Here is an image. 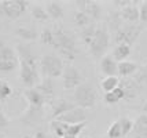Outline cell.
<instances>
[{
	"label": "cell",
	"mask_w": 147,
	"mask_h": 138,
	"mask_svg": "<svg viewBox=\"0 0 147 138\" xmlns=\"http://www.w3.org/2000/svg\"><path fill=\"white\" fill-rule=\"evenodd\" d=\"M76 106H77L76 104L69 102V101H66V99H58L57 102L52 105V113H51L52 120H55V119H58L59 116L65 115L66 112H69V111H71V109H74Z\"/></svg>",
	"instance_id": "cell-14"
},
{
	"label": "cell",
	"mask_w": 147,
	"mask_h": 138,
	"mask_svg": "<svg viewBox=\"0 0 147 138\" xmlns=\"http://www.w3.org/2000/svg\"><path fill=\"white\" fill-rule=\"evenodd\" d=\"M120 120V124H121V130H122V137L127 138L132 133V130H134V123L135 122H132L129 118H127V116H122L121 119H118Z\"/></svg>",
	"instance_id": "cell-30"
},
{
	"label": "cell",
	"mask_w": 147,
	"mask_h": 138,
	"mask_svg": "<svg viewBox=\"0 0 147 138\" xmlns=\"http://www.w3.org/2000/svg\"><path fill=\"white\" fill-rule=\"evenodd\" d=\"M18 68V62L17 61H0V72L8 73L13 72Z\"/></svg>",
	"instance_id": "cell-35"
},
{
	"label": "cell",
	"mask_w": 147,
	"mask_h": 138,
	"mask_svg": "<svg viewBox=\"0 0 147 138\" xmlns=\"http://www.w3.org/2000/svg\"><path fill=\"white\" fill-rule=\"evenodd\" d=\"M113 4H114L115 7H118L120 10H122V8H125V7H128L132 4V1L131 0H114L113 1Z\"/></svg>",
	"instance_id": "cell-38"
},
{
	"label": "cell",
	"mask_w": 147,
	"mask_h": 138,
	"mask_svg": "<svg viewBox=\"0 0 147 138\" xmlns=\"http://www.w3.org/2000/svg\"><path fill=\"white\" fill-rule=\"evenodd\" d=\"M14 138H33L32 135H19V137H14Z\"/></svg>",
	"instance_id": "cell-41"
},
{
	"label": "cell",
	"mask_w": 147,
	"mask_h": 138,
	"mask_svg": "<svg viewBox=\"0 0 147 138\" xmlns=\"http://www.w3.org/2000/svg\"><path fill=\"white\" fill-rule=\"evenodd\" d=\"M8 126H10V119L7 118L4 111L0 108V130H4Z\"/></svg>",
	"instance_id": "cell-36"
},
{
	"label": "cell",
	"mask_w": 147,
	"mask_h": 138,
	"mask_svg": "<svg viewBox=\"0 0 147 138\" xmlns=\"http://www.w3.org/2000/svg\"><path fill=\"white\" fill-rule=\"evenodd\" d=\"M33 138H47V134L43 131H37L36 134H34V137Z\"/></svg>",
	"instance_id": "cell-39"
},
{
	"label": "cell",
	"mask_w": 147,
	"mask_h": 138,
	"mask_svg": "<svg viewBox=\"0 0 147 138\" xmlns=\"http://www.w3.org/2000/svg\"><path fill=\"white\" fill-rule=\"evenodd\" d=\"M62 80H63L65 90H76L80 84H83L81 73L73 65L65 66L63 73H62Z\"/></svg>",
	"instance_id": "cell-8"
},
{
	"label": "cell",
	"mask_w": 147,
	"mask_h": 138,
	"mask_svg": "<svg viewBox=\"0 0 147 138\" xmlns=\"http://www.w3.org/2000/svg\"><path fill=\"white\" fill-rule=\"evenodd\" d=\"M76 6L78 8V11L85 13L92 21L100 20V17H102V6L96 1L80 0V1H76Z\"/></svg>",
	"instance_id": "cell-9"
},
{
	"label": "cell",
	"mask_w": 147,
	"mask_h": 138,
	"mask_svg": "<svg viewBox=\"0 0 147 138\" xmlns=\"http://www.w3.org/2000/svg\"><path fill=\"white\" fill-rule=\"evenodd\" d=\"M65 138H78V137H65Z\"/></svg>",
	"instance_id": "cell-44"
},
{
	"label": "cell",
	"mask_w": 147,
	"mask_h": 138,
	"mask_svg": "<svg viewBox=\"0 0 147 138\" xmlns=\"http://www.w3.org/2000/svg\"><path fill=\"white\" fill-rule=\"evenodd\" d=\"M40 40H41V43L43 44H47V46H55V36H54V32H52V29L50 28H45L41 31L40 33Z\"/></svg>",
	"instance_id": "cell-29"
},
{
	"label": "cell",
	"mask_w": 147,
	"mask_h": 138,
	"mask_svg": "<svg viewBox=\"0 0 147 138\" xmlns=\"http://www.w3.org/2000/svg\"><path fill=\"white\" fill-rule=\"evenodd\" d=\"M100 72L107 76H117L118 75V62L111 55H105L100 59Z\"/></svg>",
	"instance_id": "cell-13"
},
{
	"label": "cell",
	"mask_w": 147,
	"mask_h": 138,
	"mask_svg": "<svg viewBox=\"0 0 147 138\" xmlns=\"http://www.w3.org/2000/svg\"><path fill=\"white\" fill-rule=\"evenodd\" d=\"M26 101H28V106H33V108H38V109H43L45 104V97L38 91L37 88H28L24 92Z\"/></svg>",
	"instance_id": "cell-12"
},
{
	"label": "cell",
	"mask_w": 147,
	"mask_h": 138,
	"mask_svg": "<svg viewBox=\"0 0 147 138\" xmlns=\"http://www.w3.org/2000/svg\"><path fill=\"white\" fill-rule=\"evenodd\" d=\"M50 127H51L52 133H54L58 138H65L66 137V123L59 122V120H52Z\"/></svg>",
	"instance_id": "cell-28"
},
{
	"label": "cell",
	"mask_w": 147,
	"mask_h": 138,
	"mask_svg": "<svg viewBox=\"0 0 147 138\" xmlns=\"http://www.w3.org/2000/svg\"><path fill=\"white\" fill-rule=\"evenodd\" d=\"M107 137L109 138H124L122 137V130H121L120 120H115L114 123L109 127V130H107Z\"/></svg>",
	"instance_id": "cell-32"
},
{
	"label": "cell",
	"mask_w": 147,
	"mask_h": 138,
	"mask_svg": "<svg viewBox=\"0 0 147 138\" xmlns=\"http://www.w3.org/2000/svg\"><path fill=\"white\" fill-rule=\"evenodd\" d=\"M0 61H17V55L11 47L4 46L0 50Z\"/></svg>",
	"instance_id": "cell-33"
},
{
	"label": "cell",
	"mask_w": 147,
	"mask_h": 138,
	"mask_svg": "<svg viewBox=\"0 0 147 138\" xmlns=\"http://www.w3.org/2000/svg\"><path fill=\"white\" fill-rule=\"evenodd\" d=\"M110 46V35L106 27H98L95 37L90 44V54L95 59H102Z\"/></svg>",
	"instance_id": "cell-3"
},
{
	"label": "cell",
	"mask_w": 147,
	"mask_h": 138,
	"mask_svg": "<svg viewBox=\"0 0 147 138\" xmlns=\"http://www.w3.org/2000/svg\"><path fill=\"white\" fill-rule=\"evenodd\" d=\"M138 71V64L136 62H131V61H122L118 64V75L122 77H127L134 75Z\"/></svg>",
	"instance_id": "cell-21"
},
{
	"label": "cell",
	"mask_w": 147,
	"mask_h": 138,
	"mask_svg": "<svg viewBox=\"0 0 147 138\" xmlns=\"http://www.w3.org/2000/svg\"><path fill=\"white\" fill-rule=\"evenodd\" d=\"M132 53V47L128 46V44H117L111 53V57L120 64L122 61H127L129 55Z\"/></svg>",
	"instance_id": "cell-18"
},
{
	"label": "cell",
	"mask_w": 147,
	"mask_h": 138,
	"mask_svg": "<svg viewBox=\"0 0 147 138\" xmlns=\"http://www.w3.org/2000/svg\"><path fill=\"white\" fill-rule=\"evenodd\" d=\"M74 104L78 108L88 109L95 106L96 104V91L91 83H83L74 90Z\"/></svg>",
	"instance_id": "cell-5"
},
{
	"label": "cell",
	"mask_w": 147,
	"mask_h": 138,
	"mask_svg": "<svg viewBox=\"0 0 147 138\" xmlns=\"http://www.w3.org/2000/svg\"><path fill=\"white\" fill-rule=\"evenodd\" d=\"M96 29H98V27H96L95 24H91V25H88L87 28H83V29H81V33H80V35H81V40H83V43L87 47H90V44L92 43V40L95 37Z\"/></svg>",
	"instance_id": "cell-22"
},
{
	"label": "cell",
	"mask_w": 147,
	"mask_h": 138,
	"mask_svg": "<svg viewBox=\"0 0 147 138\" xmlns=\"http://www.w3.org/2000/svg\"><path fill=\"white\" fill-rule=\"evenodd\" d=\"M87 126V122L78 124H67L66 123V137H78Z\"/></svg>",
	"instance_id": "cell-27"
},
{
	"label": "cell",
	"mask_w": 147,
	"mask_h": 138,
	"mask_svg": "<svg viewBox=\"0 0 147 138\" xmlns=\"http://www.w3.org/2000/svg\"><path fill=\"white\" fill-rule=\"evenodd\" d=\"M36 88H37L43 95H44L45 99H51L52 97H54V92H55V84H54V80L50 79V77L43 79V82H41V83H38Z\"/></svg>",
	"instance_id": "cell-19"
},
{
	"label": "cell",
	"mask_w": 147,
	"mask_h": 138,
	"mask_svg": "<svg viewBox=\"0 0 147 138\" xmlns=\"http://www.w3.org/2000/svg\"><path fill=\"white\" fill-rule=\"evenodd\" d=\"M127 98V90H125V87L122 84H120L115 90H113L111 92H106L105 94V102L107 104V105H114V104H118L121 99H125Z\"/></svg>",
	"instance_id": "cell-16"
},
{
	"label": "cell",
	"mask_w": 147,
	"mask_h": 138,
	"mask_svg": "<svg viewBox=\"0 0 147 138\" xmlns=\"http://www.w3.org/2000/svg\"><path fill=\"white\" fill-rule=\"evenodd\" d=\"M120 14H121L122 20L129 22V24H136L138 21H140V14H139L138 3H132L131 6L120 10Z\"/></svg>",
	"instance_id": "cell-15"
},
{
	"label": "cell",
	"mask_w": 147,
	"mask_h": 138,
	"mask_svg": "<svg viewBox=\"0 0 147 138\" xmlns=\"http://www.w3.org/2000/svg\"><path fill=\"white\" fill-rule=\"evenodd\" d=\"M55 120H59V122H63V123H67V124H78V123H84L87 120V112L83 108H78L76 106L74 109L66 112L65 115L59 116Z\"/></svg>",
	"instance_id": "cell-10"
},
{
	"label": "cell",
	"mask_w": 147,
	"mask_h": 138,
	"mask_svg": "<svg viewBox=\"0 0 147 138\" xmlns=\"http://www.w3.org/2000/svg\"><path fill=\"white\" fill-rule=\"evenodd\" d=\"M4 46H6V44H4V40H3L1 37H0V50H1V48H3Z\"/></svg>",
	"instance_id": "cell-40"
},
{
	"label": "cell",
	"mask_w": 147,
	"mask_h": 138,
	"mask_svg": "<svg viewBox=\"0 0 147 138\" xmlns=\"http://www.w3.org/2000/svg\"><path fill=\"white\" fill-rule=\"evenodd\" d=\"M132 135L142 138H147V115H139L138 119L134 123V130H132Z\"/></svg>",
	"instance_id": "cell-17"
},
{
	"label": "cell",
	"mask_w": 147,
	"mask_h": 138,
	"mask_svg": "<svg viewBox=\"0 0 147 138\" xmlns=\"http://www.w3.org/2000/svg\"><path fill=\"white\" fill-rule=\"evenodd\" d=\"M45 11L48 14V17L52 18V20H59L65 15V10L61 3H57V1H50L45 4Z\"/></svg>",
	"instance_id": "cell-20"
},
{
	"label": "cell",
	"mask_w": 147,
	"mask_h": 138,
	"mask_svg": "<svg viewBox=\"0 0 147 138\" xmlns=\"http://www.w3.org/2000/svg\"><path fill=\"white\" fill-rule=\"evenodd\" d=\"M52 32L55 36V46L54 47L61 54V57L67 59V61H74L77 54H78L74 36L62 27H55Z\"/></svg>",
	"instance_id": "cell-2"
},
{
	"label": "cell",
	"mask_w": 147,
	"mask_h": 138,
	"mask_svg": "<svg viewBox=\"0 0 147 138\" xmlns=\"http://www.w3.org/2000/svg\"><path fill=\"white\" fill-rule=\"evenodd\" d=\"M143 112H144V115H147V102L143 105Z\"/></svg>",
	"instance_id": "cell-42"
},
{
	"label": "cell",
	"mask_w": 147,
	"mask_h": 138,
	"mask_svg": "<svg viewBox=\"0 0 147 138\" xmlns=\"http://www.w3.org/2000/svg\"><path fill=\"white\" fill-rule=\"evenodd\" d=\"M139 14H140L142 22H147V1L139 4Z\"/></svg>",
	"instance_id": "cell-37"
},
{
	"label": "cell",
	"mask_w": 147,
	"mask_h": 138,
	"mask_svg": "<svg viewBox=\"0 0 147 138\" xmlns=\"http://www.w3.org/2000/svg\"><path fill=\"white\" fill-rule=\"evenodd\" d=\"M17 54L19 58V77L22 84L28 88L37 87L40 82L37 69V59L30 46L19 43L17 44Z\"/></svg>",
	"instance_id": "cell-1"
},
{
	"label": "cell",
	"mask_w": 147,
	"mask_h": 138,
	"mask_svg": "<svg viewBox=\"0 0 147 138\" xmlns=\"http://www.w3.org/2000/svg\"><path fill=\"white\" fill-rule=\"evenodd\" d=\"M29 3L25 0H3L0 1V14L8 20H17L26 11Z\"/></svg>",
	"instance_id": "cell-7"
},
{
	"label": "cell",
	"mask_w": 147,
	"mask_h": 138,
	"mask_svg": "<svg viewBox=\"0 0 147 138\" xmlns=\"http://www.w3.org/2000/svg\"><path fill=\"white\" fill-rule=\"evenodd\" d=\"M32 17L34 18V20L37 21H47L50 17H48V14H47V11H45L44 7L41 6H33L32 7Z\"/></svg>",
	"instance_id": "cell-31"
},
{
	"label": "cell",
	"mask_w": 147,
	"mask_h": 138,
	"mask_svg": "<svg viewBox=\"0 0 147 138\" xmlns=\"http://www.w3.org/2000/svg\"><path fill=\"white\" fill-rule=\"evenodd\" d=\"M143 25H136V24H128V25H122L115 33H113V40H114L115 46L117 44H128L134 46V43L138 40L140 35Z\"/></svg>",
	"instance_id": "cell-6"
},
{
	"label": "cell",
	"mask_w": 147,
	"mask_h": 138,
	"mask_svg": "<svg viewBox=\"0 0 147 138\" xmlns=\"http://www.w3.org/2000/svg\"><path fill=\"white\" fill-rule=\"evenodd\" d=\"M44 119V112L43 109L38 108H33V106H28L25 113L21 116V122L25 123L26 126H37L43 122Z\"/></svg>",
	"instance_id": "cell-11"
},
{
	"label": "cell",
	"mask_w": 147,
	"mask_h": 138,
	"mask_svg": "<svg viewBox=\"0 0 147 138\" xmlns=\"http://www.w3.org/2000/svg\"><path fill=\"white\" fill-rule=\"evenodd\" d=\"M118 86H120V79L117 76H107V77H105L100 82V87H102V90L105 91V94L106 92H111Z\"/></svg>",
	"instance_id": "cell-25"
},
{
	"label": "cell",
	"mask_w": 147,
	"mask_h": 138,
	"mask_svg": "<svg viewBox=\"0 0 147 138\" xmlns=\"http://www.w3.org/2000/svg\"><path fill=\"white\" fill-rule=\"evenodd\" d=\"M128 138H142V137H136V135H131V137H128Z\"/></svg>",
	"instance_id": "cell-43"
},
{
	"label": "cell",
	"mask_w": 147,
	"mask_h": 138,
	"mask_svg": "<svg viewBox=\"0 0 147 138\" xmlns=\"http://www.w3.org/2000/svg\"><path fill=\"white\" fill-rule=\"evenodd\" d=\"M0 29H1V22H0Z\"/></svg>",
	"instance_id": "cell-45"
},
{
	"label": "cell",
	"mask_w": 147,
	"mask_h": 138,
	"mask_svg": "<svg viewBox=\"0 0 147 138\" xmlns=\"http://www.w3.org/2000/svg\"><path fill=\"white\" fill-rule=\"evenodd\" d=\"M122 18L120 11H114V13L109 14V18H107V27L111 31V33H115L120 28L122 27Z\"/></svg>",
	"instance_id": "cell-23"
},
{
	"label": "cell",
	"mask_w": 147,
	"mask_h": 138,
	"mask_svg": "<svg viewBox=\"0 0 147 138\" xmlns=\"http://www.w3.org/2000/svg\"><path fill=\"white\" fill-rule=\"evenodd\" d=\"M11 94H13V88H11V86L8 84L7 82H4V80H0V101L7 99Z\"/></svg>",
	"instance_id": "cell-34"
},
{
	"label": "cell",
	"mask_w": 147,
	"mask_h": 138,
	"mask_svg": "<svg viewBox=\"0 0 147 138\" xmlns=\"http://www.w3.org/2000/svg\"><path fill=\"white\" fill-rule=\"evenodd\" d=\"M15 35L24 40H36L40 36V35H37V32L34 29L29 27H18L15 29Z\"/></svg>",
	"instance_id": "cell-24"
},
{
	"label": "cell",
	"mask_w": 147,
	"mask_h": 138,
	"mask_svg": "<svg viewBox=\"0 0 147 138\" xmlns=\"http://www.w3.org/2000/svg\"><path fill=\"white\" fill-rule=\"evenodd\" d=\"M73 22H74V25H77L78 28H87L88 25L92 24V20H91L85 13L77 10V11L73 13Z\"/></svg>",
	"instance_id": "cell-26"
},
{
	"label": "cell",
	"mask_w": 147,
	"mask_h": 138,
	"mask_svg": "<svg viewBox=\"0 0 147 138\" xmlns=\"http://www.w3.org/2000/svg\"><path fill=\"white\" fill-rule=\"evenodd\" d=\"M40 68H41V73L45 77L54 79V77L62 76L65 65L61 57H58L55 54H45L40 61Z\"/></svg>",
	"instance_id": "cell-4"
}]
</instances>
